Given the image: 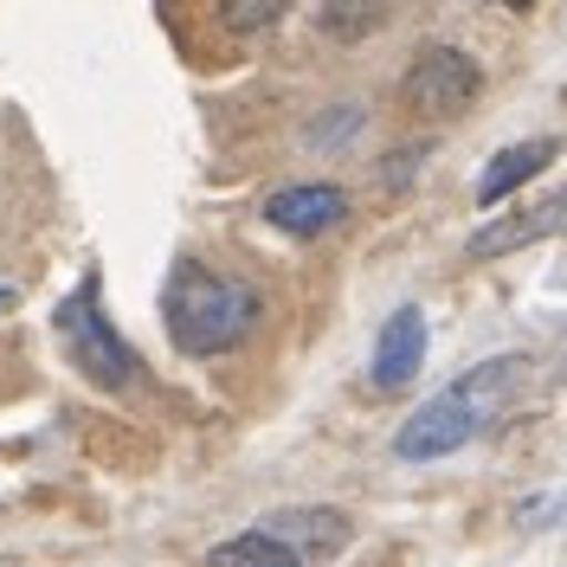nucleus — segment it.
Listing matches in <instances>:
<instances>
[{"instance_id":"9b49d317","label":"nucleus","mask_w":567,"mask_h":567,"mask_svg":"<svg viewBox=\"0 0 567 567\" xmlns=\"http://www.w3.org/2000/svg\"><path fill=\"white\" fill-rule=\"evenodd\" d=\"M284 13H290V0H219V27H226V33H239V39L271 33Z\"/></svg>"},{"instance_id":"423d86ee","label":"nucleus","mask_w":567,"mask_h":567,"mask_svg":"<svg viewBox=\"0 0 567 567\" xmlns=\"http://www.w3.org/2000/svg\"><path fill=\"white\" fill-rule=\"evenodd\" d=\"M425 368V310L413 303H400L388 322H381V336H374V361H368V381L381 393H400L413 388V374Z\"/></svg>"},{"instance_id":"9d476101","label":"nucleus","mask_w":567,"mask_h":567,"mask_svg":"<svg viewBox=\"0 0 567 567\" xmlns=\"http://www.w3.org/2000/svg\"><path fill=\"white\" fill-rule=\"evenodd\" d=\"M207 567H303V555L271 529H246V535H226L207 555Z\"/></svg>"},{"instance_id":"f257e3e1","label":"nucleus","mask_w":567,"mask_h":567,"mask_svg":"<svg viewBox=\"0 0 567 567\" xmlns=\"http://www.w3.org/2000/svg\"><path fill=\"white\" fill-rule=\"evenodd\" d=\"M529 381V361L523 354H491L477 368H464L452 388H439L420 413H406V425L393 432V458L406 464H432L464 452L477 432H491L503 420V406L516 400V388Z\"/></svg>"},{"instance_id":"7ed1b4c3","label":"nucleus","mask_w":567,"mask_h":567,"mask_svg":"<svg viewBox=\"0 0 567 567\" xmlns=\"http://www.w3.org/2000/svg\"><path fill=\"white\" fill-rule=\"evenodd\" d=\"M52 329H59V342H65L71 368H78L91 388L123 393V388H136V381H142L136 349H130V342L110 329L104 303H97V278H84V284L65 297V303L52 310Z\"/></svg>"},{"instance_id":"20e7f679","label":"nucleus","mask_w":567,"mask_h":567,"mask_svg":"<svg viewBox=\"0 0 567 567\" xmlns=\"http://www.w3.org/2000/svg\"><path fill=\"white\" fill-rule=\"evenodd\" d=\"M477 91H484V65L458 45H425L406 65V84H400L413 116H458V110L477 104Z\"/></svg>"},{"instance_id":"39448f33","label":"nucleus","mask_w":567,"mask_h":567,"mask_svg":"<svg viewBox=\"0 0 567 567\" xmlns=\"http://www.w3.org/2000/svg\"><path fill=\"white\" fill-rule=\"evenodd\" d=\"M265 219L278 233H290V239H322L329 226L349 219V194L336 181H290V187H278L265 200Z\"/></svg>"},{"instance_id":"0eeeda50","label":"nucleus","mask_w":567,"mask_h":567,"mask_svg":"<svg viewBox=\"0 0 567 567\" xmlns=\"http://www.w3.org/2000/svg\"><path fill=\"white\" fill-rule=\"evenodd\" d=\"M555 162H561V136H535V142L496 148L491 162H484V175H477V207H503L516 187H529L535 175H548Z\"/></svg>"},{"instance_id":"ddd939ff","label":"nucleus","mask_w":567,"mask_h":567,"mask_svg":"<svg viewBox=\"0 0 567 567\" xmlns=\"http://www.w3.org/2000/svg\"><path fill=\"white\" fill-rule=\"evenodd\" d=\"M7 310H13V290H7V284H0V317H7Z\"/></svg>"},{"instance_id":"1a4fd4ad","label":"nucleus","mask_w":567,"mask_h":567,"mask_svg":"<svg viewBox=\"0 0 567 567\" xmlns=\"http://www.w3.org/2000/svg\"><path fill=\"white\" fill-rule=\"evenodd\" d=\"M265 529L284 535L303 561H310V555H342V548H349V535H354L342 509H278Z\"/></svg>"},{"instance_id":"f03ea898","label":"nucleus","mask_w":567,"mask_h":567,"mask_svg":"<svg viewBox=\"0 0 567 567\" xmlns=\"http://www.w3.org/2000/svg\"><path fill=\"white\" fill-rule=\"evenodd\" d=\"M265 317V297L246 278H226L200 258H181L162 290V322L181 354H226L239 349Z\"/></svg>"},{"instance_id":"f8f14e48","label":"nucleus","mask_w":567,"mask_h":567,"mask_svg":"<svg viewBox=\"0 0 567 567\" xmlns=\"http://www.w3.org/2000/svg\"><path fill=\"white\" fill-rule=\"evenodd\" d=\"M491 7H503V13H529L535 0H491Z\"/></svg>"},{"instance_id":"6e6552de","label":"nucleus","mask_w":567,"mask_h":567,"mask_svg":"<svg viewBox=\"0 0 567 567\" xmlns=\"http://www.w3.org/2000/svg\"><path fill=\"white\" fill-rule=\"evenodd\" d=\"M561 219H567V194H555V200H542V207H529V213L491 219V226L471 239V258H503V251H523V246H535V239H548Z\"/></svg>"}]
</instances>
